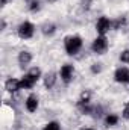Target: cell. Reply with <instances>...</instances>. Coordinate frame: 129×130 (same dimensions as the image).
I'll use <instances>...</instances> for the list:
<instances>
[{
	"instance_id": "83f0119b",
	"label": "cell",
	"mask_w": 129,
	"mask_h": 130,
	"mask_svg": "<svg viewBox=\"0 0 129 130\" xmlns=\"http://www.w3.org/2000/svg\"><path fill=\"white\" fill-rule=\"evenodd\" d=\"M128 85H129V82H128Z\"/></svg>"
},
{
	"instance_id": "30bf717a",
	"label": "cell",
	"mask_w": 129,
	"mask_h": 130,
	"mask_svg": "<svg viewBox=\"0 0 129 130\" xmlns=\"http://www.w3.org/2000/svg\"><path fill=\"white\" fill-rule=\"evenodd\" d=\"M58 76L59 73H55V71H47L44 76H43V85L46 89H53L56 82H58Z\"/></svg>"
},
{
	"instance_id": "277c9868",
	"label": "cell",
	"mask_w": 129,
	"mask_h": 130,
	"mask_svg": "<svg viewBox=\"0 0 129 130\" xmlns=\"http://www.w3.org/2000/svg\"><path fill=\"white\" fill-rule=\"evenodd\" d=\"M112 29V20H109L106 15H102V17H99L96 21V32L97 35H105L106 36V33L109 32Z\"/></svg>"
},
{
	"instance_id": "2e32d148",
	"label": "cell",
	"mask_w": 129,
	"mask_h": 130,
	"mask_svg": "<svg viewBox=\"0 0 129 130\" xmlns=\"http://www.w3.org/2000/svg\"><path fill=\"white\" fill-rule=\"evenodd\" d=\"M28 8L32 14H36L41 11V2L40 0H28Z\"/></svg>"
},
{
	"instance_id": "7a4b0ae2",
	"label": "cell",
	"mask_w": 129,
	"mask_h": 130,
	"mask_svg": "<svg viewBox=\"0 0 129 130\" xmlns=\"http://www.w3.org/2000/svg\"><path fill=\"white\" fill-rule=\"evenodd\" d=\"M108 48H109V42H108V38L105 35H97L91 42V52L97 56L105 55L108 52Z\"/></svg>"
},
{
	"instance_id": "cb8c5ba5",
	"label": "cell",
	"mask_w": 129,
	"mask_h": 130,
	"mask_svg": "<svg viewBox=\"0 0 129 130\" xmlns=\"http://www.w3.org/2000/svg\"><path fill=\"white\" fill-rule=\"evenodd\" d=\"M5 27H6V21L2 20V30H5Z\"/></svg>"
},
{
	"instance_id": "6da1fadb",
	"label": "cell",
	"mask_w": 129,
	"mask_h": 130,
	"mask_svg": "<svg viewBox=\"0 0 129 130\" xmlns=\"http://www.w3.org/2000/svg\"><path fill=\"white\" fill-rule=\"evenodd\" d=\"M84 47V39L81 35H68L64 38V50L68 56H76Z\"/></svg>"
},
{
	"instance_id": "ba28073f",
	"label": "cell",
	"mask_w": 129,
	"mask_h": 130,
	"mask_svg": "<svg viewBox=\"0 0 129 130\" xmlns=\"http://www.w3.org/2000/svg\"><path fill=\"white\" fill-rule=\"evenodd\" d=\"M24 107L29 113H35L40 107V98L36 94H29L28 97L24 98Z\"/></svg>"
},
{
	"instance_id": "7402d4cb",
	"label": "cell",
	"mask_w": 129,
	"mask_h": 130,
	"mask_svg": "<svg viewBox=\"0 0 129 130\" xmlns=\"http://www.w3.org/2000/svg\"><path fill=\"white\" fill-rule=\"evenodd\" d=\"M102 115H103V107H102V106H93L91 117H94V118H100Z\"/></svg>"
},
{
	"instance_id": "8992f818",
	"label": "cell",
	"mask_w": 129,
	"mask_h": 130,
	"mask_svg": "<svg viewBox=\"0 0 129 130\" xmlns=\"http://www.w3.org/2000/svg\"><path fill=\"white\" fill-rule=\"evenodd\" d=\"M114 82L120 83V85H128L129 82V68L128 67H119L114 71Z\"/></svg>"
},
{
	"instance_id": "4fadbf2b",
	"label": "cell",
	"mask_w": 129,
	"mask_h": 130,
	"mask_svg": "<svg viewBox=\"0 0 129 130\" xmlns=\"http://www.w3.org/2000/svg\"><path fill=\"white\" fill-rule=\"evenodd\" d=\"M91 98H93V91H91V89H84V91L81 92L79 98H78L76 107L85 106V104H91Z\"/></svg>"
},
{
	"instance_id": "44dd1931",
	"label": "cell",
	"mask_w": 129,
	"mask_h": 130,
	"mask_svg": "<svg viewBox=\"0 0 129 130\" xmlns=\"http://www.w3.org/2000/svg\"><path fill=\"white\" fill-rule=\"evenodd\" d=\"M91 5H93V0H79V8L85 12L91 9Z\"/></svg>"
},
{
	"instance_id": "3957f363",
	"label": "cell",
	"mask_w": 129,
	"mask_h": 130,
	"mask_svg": "<svg viewBox=\"0 0 129 130\" xmlns=\"http://www.w3.org/2000/svg\"><path fill=\"white\" fill-rule=\"evenodd\" d=\"M35 29H36V27H35V24H33L32 21H23V23H20L18 27H17V35H18L20 39L26 41V39L33 38Z\"/></svg>"
},
{
	"instance_id": "52a82bcc",
	"label": "cell",
	"mask_w": 129,
	"mask_h": 130,
	"mask_svg": "<svg viewBox=\"0 0 129 130\" xmlns=\"http://www.w3.org/2000/svg\"><path fill=\"white\" fill-rule=\"evenodd\" d=\"M33 55L31 50H20L18 52V56H17V62L20 68H28L29 65L32 64Z\"/></svg>"
},
{
	"instance_id": "8fae6325",
	"label": "cell",
	"mask_w": 129,
	"mask_h": 130,
	"mask_svg": "<svg viewBox=\"0 0 129 130\" xmlns=\"http://www.w3.org/2000/svg\"><path fill=\"white\" fill-rule=\"evenodd\" d=\"M20 82H21V89H32L33 86L36 85V79L33 77L31 73H24L21 77H20Z\"/></svg>"
},
{
	"instance_id": "7c38bea8",
	"label": "cell",
	"mask_w": 129,
	"mask_h": 130,
	"mask_svg": "<svg viewBox=\"0 0 129 130\" xmlns=\"http://www.w3.org/2000/svg\"><path fill=\"white\" fill-rule=\"evenodd\" d=\"M58 30V27H56V24L55 23H52V21H44L41 26H40V32L43 33L44 36H53L55 33Z\"/></svg>"
},
{
	"instance_id": "5b68a950",
	"label": "cell",
	"mask_w": 129,
	"mask_h": 130,
	"mask_svg": "<svg viewBox=\"0 0 129 130\" xmlns=\"http://www.w3.org/2000/svg\"><path fill=\"white\" fill-rule=\"evenodd\" d=\"M73 76H74V67H73V65L71 64L61 65V68H59V77H61V80L64 82L65 85L71 83Z\"/></svg>"
},
{
	"instance_id": "9c48e42d",
	"label": "cell",
	"mask_w": 129,
	"mask_h": 130,
	"mask_svg": "<svg viewBox=\"0 0 129 130\" xmlns=\"http://www.w3.org/2000/svg\"><path fill=\"white\" fill-rule=\"evenodd\" d=\"M21 89V82H20V79H17V77H9V79H6V82H5V91L6 92H9V94H17L18 91Z\"/></svg>"
},
{
	"instance_id": "d4e9b609",
	"label": "cell",
	"mask_w": 129,
	"mask_h": 130,
	"mask_svg": "<svg viewBox=\"0 0 129 130\" xmlns=\"http://www.w3.org/2000/svg\"><path fill=\"white\" fill-rule=\"evenodd\" d=\"M0 2H2V6H6L8 2H11V0H0Z\"/></svg>"
},
{
	"instance_id": "ac0fdd59",
	"label": "cell",
	"mask_w": 129,
	"mask_h": 130,
	"mask_svg": "<svg viewBox=\"0 0 129 130\" xmlns=\"http://www.w3.org/2000/svg\"><path fill=\"white\" fill-rule=\"evenodd\" d=\"M28 73H31L36 80L43 79V71H41V68H40V67H32V68H29V70H28Z\"/></svg>"
},
{
	"instance_id": "5bb4252c",
	"label": "cell",
	"mask_w": 129,
	"mask_h": 130,
	"mask_svg": "<svg viewBox=\"0 0 129 130\" xmlns=\"http://www.w3.org/2000/svg\"><path fill=\"white\" fill-rule=\"evenodd\" d=\"M119 121H120V117L117 115V113H106L105 115V118H103V123H105V127H114V126H117L119 124Z\"/></svg>"
},
{
	"instance_id": "ffe728a7",
	"label": "cell",
	"mask_w": 129,
	"mask_h": 130,
	"mask_svg": "<svg viewBox=\"0 0 129 130\" xmlns=\"http://www.w3.org/2000/svg\"><path fill=\"white\" fill-rule=\"evenodd\" d=\"M119 59H120V62H122V64H129V48H125V50H122V52H120Z\"/></svg>"
},
{
	"instance_id": "d6986e66",
	"label": "cell",
	"mask_w": 129,
	"mask_h": 130,
	"mask_svg": "<svg viewBox=\"0 0 129 130\" xmlns=\"http://www.w3.org/2000/svg\"><path fill=\"white\" fill-rule=\"evenodd\" d=\"M43 130H61V124H59L58 121H49V123L43 127Z\"/></svg>"
},
{
	"instance_id": "9a60e30c",
	"label": "cell",
	"mask_w": 129,
	"mask_h": 130,
	"mask_svg": "<svg viewBox=\"0 0 129 130\" xmlns=\"http://www.w3.org/2000/svg\"><path fill=\"white\" fill-rule=\"evenodd\" d=\"M126 23H128V20H126V17H119V18H115V20H112V29L114 30H122L123 27H126Z\"/></svg>"
},
{
	"instance_id": "4316f807",
	"label": "cell",
	"mask_w": 129,
	"mask_h": 130,
	"mask_svg": "<svg viewBox=\"0 0 129 130\" xmlns=\"http://www.w3.org/2000/svg\"><path fill=\"white\" fill-rule=\"evenodd\" d=\"M47 2H50V3H53V2H56V0H47Z\"/></svg>"
},
{
	"instance_id": "484cf974",
	"label": "cell",
	"mask_w": 129,
	"mask_h": 130,
	"mask_svg": "<svg viewBox=\"0 0 129 130\" xmlns=\"http://www.w3.org/2000/svg\"><path fill=\"white\" fill-rule=\"evenodd\" d=\"M81 130H96V129H91V127H82Z\"/></svg>"
},
{
	"instance_id": "e0dca14e",
	"label": "cell",
	"mask_w": 129,
	"mask_h": 130,
	"mask_svg": "<svg viewBox=\"0 0 129 130\" xmlns=\"http://www.w3.org/2000/svg\"><path fill=\"white\" fill-rule=\"evenodd\" d=\"M90 71L91 74H100L103 71V64L102 62H94V64L90 65Z\"/></svg>"
},
{
	"instance_id": "603a6c76",
	"label": "cell",
	"mask_w": 129,
	"mask_h": 130,
	"mask_svg": "<svg viewBox=\"0 0 129 130\" xmlns=\"http://www.w3.org/2000/svg\"><path fill=\"white\" fill-rule=\"evenodd\" d=\"M122 118H123V120H126V121H129V100L125 103V106H123V110H122Z\"/></svg>"
}]
</instances>
